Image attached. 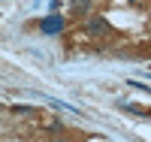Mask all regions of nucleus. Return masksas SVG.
<instances>
[{"instance_id": "f257e3e1", "label": "nucleus", "mask_w": 151, "mask_h": 142, "mask_svg": "<svg viewBox=\"0 0 151 142\" xmlns=\"http://www.w3.org/2000/svg\"><path fill=\"white\" fill-rule=\"evenodd\" d=\"M40 27H42V33H60L64 30V18L60 15H45L40 21Z\"/></svg>"}, {"instance_id": "f03ea898", "label": "nucleus", "mask_w": 151, "mask_h": 142, "mask_svg": "<svg viewBox=\"0 0 151 142\" xmlns=\"http://www.w3.org/2000/svg\"><path fill=\"white\" fill-rule=\"evenodd\" d=\"M88 30H91V33H106V30H109V24H106V18H91Z\"/></svg>"}, {"instance_id": "7ed1b4c3", "label": "nucleus", "mask_w": 151, "mask_h": 142, "mask_svg": "<svg viewBox=\"0 0 151 142\" xmlns=\"http://www.w3.org/2000/svg\"><path fill=\"white\" fill-rule=\"evenodd\" d=\"M76 9H88V0H76Z\"/></svg>"}]
</instances>
